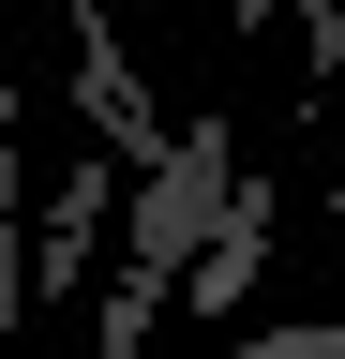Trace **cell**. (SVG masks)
Here are the masks:
<instances>
[{"label":"cell","mask_w":345,"mask_h":359,"mask_svg":"<svg viewBox=\"0 0 345 359\" xmlns=\"http://www.w3.org/2000/svg\"><path fill=\"white\" fill-rule=\"evenodd\" d=\"M226 195H240V120H195L181 150L150 165V195H136V240H120V285H105V359H136L150 314L195 285V255H210V224H226Z\"/></svg>","instance_id":"6da1fadb"},{"label":"cell","mask_w":345,"mask_h":359,"mask_svg":"<svg viewBox=\"0 0 345 359\" xmlns=\"http://www.w3.org/2000/svg\"><path fill=\"white\" fill-rule=\"evenodd\" d=\"M226 359H345V330L315 314V330H255V344H226Z\"/></svg>","instance_id":"7a4b0ae2"},{"label":"cell","mask_w":345,"mask_h":359,"mask_svg":"<svg viewBox=\"0 0 345 359\" xmlns=\"http://www.w3.org/2000/svg\"><path fill=\"white\" fill-rule=\"evenodd\" d=\"M330 330H345V299H330Z\"/></svg>","instance_id":"3957f363"}]
</instances>
